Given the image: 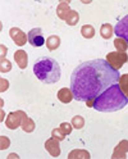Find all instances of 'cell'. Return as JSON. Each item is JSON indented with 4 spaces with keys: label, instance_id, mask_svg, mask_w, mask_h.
Here are the masks:
<instances>
[{
    "label": "cell",
    "instance_id": "cell-1",
    "mask_svg": "<svg viewBox=\"0 0 128 159\" xmlns=\"http://www.w3.org/2000/svg\"><path fill=\"white\" fill-rule=\"evenodd\" d=\"M119 77V71L114 69L105 59H92L81 63L73 69L71 90L76 100L86 102L118 84Z\"/></svg>",
    "mask_w": 128,
    "mask_h": 159
},
{
    "label": "cell",
    "instance_id": "cell-2",
    "mask_svg": "<svg viewBox=\"0 0 128 159\" xmlns=\"http://www.w3.org/2000/svg\"><path fill=\"white\" fill-rule=\"evenodd\" d=\"M128 104V99L118 84L110 86L103 94L94 99V109L99 112H117Z\"/></svg>",
    "mask_w": 128,
    "mask_h": 159
},
{
    "label": "cell",
    "instance_id": "cell-3",
    "mask_svg": "<svg viewBox=\"0 0 128 159\" xmlns=\"http://www.w3.org/2000/svg\"><path fill=\"white\" fill-rule=\"evenodd\" d=\"M35 76L44 84H56L60 80V66L53 58H41L33 66Z\"/></svg>",
    "mask_w": 128,
    "mask_h": 159
},
{
    "label": "cell",
    "instance_id": "cell-4",
    "mask_svg": "<svg viewBox=\"0 0 128 159\" xmlns=\"http://www.w3.org/2000/svg\"><path fill=\"white\" fill-rule=\"evenodd\" d=\"M105 61L109 63L114 69L119 71L122 66L128 62V55L127 53H119V52H110L106 54Z\"/></svg>",
    "mask_w": 128,
    "mask_h": 159
},
{
    "label": "cell",
    "instance_id": "cell-5",
    "mask_svg": "<svg viewBox=\"0 0 128 159\" xmlns=\"http://www.w3.org/2000/svg\"><path fill=\"white\" fill-rule=\"evenodd\" d=\"M27 118V114L23 112V111H15V112H12L9 113L7 119H5V125L9 130H15L19 126H22V122L23 119Z\"/></svg>",
    "mask_w": 128,
    "mask_h": 159
},
{
    "label": "cell",
    "instance_id": "cell-6",
    "mask_svg": "<svg viewBox=\"0 0 128 159\" xmlns=\"http://www.w3.org/2000/svg\"><path fill=\"white\" fill-rule=\"evenodd\" d=\"M27 36H28V43L33 48H40L46 43L45 39H44V35H42V30L38 28V27L32 28L31 31L27 34Z\"/></svg>",
    "mask_w": 128,
    "mask_h": 159
},
{
    "label": "cell",
    "instance_id": "cell-7",
    "mask_svg": "<svg viewBox=\"0 0 128 159\" xmlns=\"http://www.w3.org/2000/svg\"><path fill=\"white\" fill-rule=\"evenodd\" d=\"M9 36H11V39L14 41V44L18 46H23L28 41V36L18 27H12L9 30Z\"/></svg>",
    "mask_w": 128,
    "mask_h": 159
},
{
    "label": "cell",
    "instance_id": "cell-8",
    "mask_svg": "<svg viewBox=\"0 0 128 159\" xmlns=\"http://www.w3.org/2000/svg\"><path fill=\"white\" fill-rule=\"evenodd\" d=\"M114 34L117 35V37L124 39L128 43V14L118 21L117 26L114 27Z\"/></svg>",
    "mask_w": 128,
    "mask_h": 159
},
{
    "label": "cell",
    "instance_id": "cell-9",
    "mask_svg": "<svg viewBox=\"0 0 128 159\" xmlns=\"http://www.w3.org/2000/svg\"><path fill=\"white\" fill-rule=\"evenodd\" d=\"M45 149H46V152H49V154L54 158L60 155V145H59V141L54 137L45 141Z\"/></svg>",
    "mask_w": 128,
    "mask_h": 159
},
{
    "label": "cell",
    "instance_id": "cell-10",
    "mask_svg": "<svg viewBox=\"0 0 128 159\" xmlns=\"http://www.w3.org/2000/svg\"><path fill=\"white\" fill-rule=\"evenodd\" d=\"M14 59H15V63L18 64V67L21 69H26L28 66V55L24 50L19 49L14 53Z\"/></svg>",
    "mask_w": 128,
    "mask_h": 159
},
{
    "label": "cell",
    "instance_id": "cell-11",
    "mask_svg": "<svg viewBox=\"0 0 128 159\" xmlns=\"http://www.w3.org/2000/svg\"><path fill=\"white\" fill-rule=\"evenodd\" d=\"M58 99L60 100L63 104H69L73 99H74V95H73V91L71 89H67V87H63L60 90L58 91Z\"/></svg>",
    "mask_w": 128,
    "mask_h": 159
},
{
    "label": "cell",
    "instance_id": "cell-12",
    "mask_svg": "<svg viewBox=\"0 0 128 159\" xmlns=\"http://www.w3.org/2000/svg\"><path fill=\"white\" fill-rule=\"evenodd\" d=\"M71 11H72V9L69 7V2H60V3H59V5L56 7V16H58V18H60V19H63V21H65L68 13H69Z\"/></svg>",
    "mask_w": 128,
    "mask_h": 159
},
{
    "label": "cell",
    "instance_id": "cell-13",
    "mask_svg": "<svg viewBox=\"0 0 128 159\" xmlns=\"http://www.w3.org/2000/svg\"><path fill=\"white\" fill-rule=\"evenodd\" d=\"M90 153L83 149H74L68 154V159H90Z\"/></svg>",
    "mask_w": 128,
    "mask_h": 159
},
{
    "label": "cell",
    "instance_id": "cell-14",
    "mask_svg": "<svg viewBox=\"0 0 128 159\" xmlns=\"http://www.w3.org/2000/svg\"><path fill=\"white\" fill-rule=\"evenodd\" d=\"M46 48L49 49L50 52H54L55 49H58L59 46H60V37H59L58 35H51L50 37L46 39Z\"/></svg>",
    "mask_w": 128,
    "mask_h": 159
},
{
    "label": "cell",
    "instance_id": "cell-15",
    "mask_svg": "<svg viewBox=\"0 0 128 159\" xmlns=\"http://www.w3.org/2000/svg\"><path fill=\"white\" fill-rule=\"evenodd\" d=\"M114 34V27L110 25V23H104L100 28V35L103 39L105 40H109Z\"/></svg>",
    "mask_w": 128,
    "mask_h": 159
},
{
    "label": "cell",
    "instance_id": "cell-16",
    "mask_svg": "<svg viewBox=\"0 0 128 159\" xmlns=\"http://www.w3.org/2000/svg\"><path fill=\"white\" fill-rule=\"evenodd\" d=\"M114 46L117 49V52L119 53H126L127 49H128V43L124 39H121V37H117L114 40Z\"/></svg>",
    "mask_w": 128,
    "mask_h": 159
},
{
    "label": "cell",
    "instance_id": "cell-17",
    "mask_svg": "<svg viewBox=\"0 0 128 159\" xmlns=\"http://www.w3.org/2000/svg\"><path fill=\"white\" fill-rule=\"evenodd\" d=\"M65 22L69 26H76L78 22H80V14H78V12L71 11L69 13H68L67 18H65Z\"/></svg>",
    "mask_w": 128,
    "mask_h": 159
},
{
    "label": "cell",
    "instance_id": "cell-18",
    "mask_svg": "<svg viewBox=\"0 0 128 159\" xmlns=\"http://www.w3.org/2000/svg\"><path fill=\"white\" fill-rule=\"evenodd\" d=\"M22 130L24 131V132H27V134H29V132H32V131H35V127H36V125H35V122L32 121L31 118H24L23 119V122H22Z\"/></svg>",
    "mask_w": 128,
    "mask_h": 159
},
{
    "label": "cell",
    "instance_id": "cell-19",
    "mask_svg": "<svg viewBox=\"0 0 128 159\" xmlns=\"http://www.w3.org/2000/svg\"><path fill=\"white\" fill-rule=\"evenodd\" d=\"M81 35L85 39H92L95 36V28L91 25H83L81 28Z\"/></svg>",
    "mask_w": 128,
    "mask_h": 159
},
{
    "label": "cell",
    "instance_id": "cell-20",
    "mask_svg": "<svg viewBox=\"0 0 128 159\" xmlns=\"http://www.w3.org/2000/svg\"><path fill=\"white\" fill-rule=\"evenodd\" d=\"M118 85H119L121 90L123 91V94H124V95L127 96V99H128V73L122 75V76L119 77V82H118Z\"/></svg>",
    "mask_w": 128,
    "mask_h": 159
},
{
    "label": "cell",
    "instance_id": "cell-21",
    "mask_svg": "<svg viewBox=\"0 0 128 159\" xmlns=\"http://www.w3.org/2000/svg\"><path fill=\"white\" fill-rule=\"evenodd\" d=\"M72 126L77 130H81V128L85 126V118L82 116H74L72 118Z\"/></svg>",
    "mask_w": 128,
    "mask_h": 159
},
{
    "label": "cell",
    "instance_id": "cell-22",
    "mask_svg": "<svg viewBox=\"0 0 128 159\" xmlns=\"http://www.w3.org/2000/svg\"><path fill=\"white\" fill-rule=\"evenodd\" d=\"M12 69V63L8 61L5 58H2L0 59V72L2 73H7Z\"/></svg>",
    "mask_w": 128,
    "mask_h": 159
},
{
    "label": "cell",
    "instance_id": "cell-23",
    "mask_svg": "<svg viewBox=\"0 0 128 159\" xmlns=\"http://www.w3.org/2000/svg\"><path fill=\"white\" fill-rule=\"evenodd\" d=\"M51 137L56 139L58 141H63L64 139H65V134L60 130V127H59V128H54V130L51 131Z\"/></svg>",
    "mask_w": 128,
    "mask_h": 159
},
{
    "label": "cell",
    "instance_id": "cell-24",
    "mask_svg": "<svg viewBox=\"0 0 128 159\" xmlns=\"http://www.w3.org/2000/svg\"><path fill=\"white\" fill-rule=\"evenodd\" d=\"M72 128H73V126H72V123H68V122H63L62 125H60V130L65 134V135H69L71 132H72Z\"/></svg>",
    "mask_w": 128,
    "mask_h": 159
},
{
    "label": "cell",
    "instance_id": "cell-25",
    "mask_svg": "<svg viewBox=\"0 0 128 159\" xmlns=\"http://www.w3.org/2000/svg\"><path fill=\"white\" fill-rule=\"evenodd\" d=\"M115 149H118V150H121V152L127 154L128 153V140H122L119 144L115 146Z\"/></svg>",
    "mask_w": 128,
    "mask_h": 159
},
{
    "label": "cell",
    "instance_id": "cell-26",
    "mask_svg": "<svg viewBox=\"0 0 128 159\" xmlns=\"http://www.w3.org/2000/svg\"><path fill=\"white\" fill-rule=\"evenodd\" d=\"M127 157V154L126 153H123V152H121V150H118V149H115L114 148V152H113V155H112V158L113 159H124Z\"/></svg>",
    "mask_w": 128,
    "mask_h": 159
},
{
    "label": "cell",
    "instance_id": "cell-27",
    "mask_svg": "<svg viewBox=\"0 0 128 159\" xmlns=\"http://www.w3.org/2000/svg\"><path fill=\"white\" fill-rule=\"evenodd\" d=\"M0 140H2V145H0V149H2V150H4V149L9 148V145H11V141H9L8 137L2 136V137H0Z\"/></svg>",
    "mask_w": 128,
    "mask_h": 159
},
{
    "label": "cell",
    "instance_id": "cell-28",
    "mask_svg": "<svg viewBox=\"0 0 128 159\" xmlns=\"http://www.w3.org/2000/svg\"><path fill=\"white\" fill-rule=\"evenodd\" d=\"M8 87H9V82L7 81V80H4V78H0V91H2V93L7 91Z\"/></svg>",
    "mask_w": 128,
    "mask_h": 159
},
{
    "label": "cell",
    "instance_id": "cell-29",
    "mask_svg": "<svg viewBox=\"0 0 128 159\" xmlns=\"http://www.w3.org/2000/svg\"><path fill=\"white\" fill-rule=\"evenodd\" d=\"M0 49H2V58H5V55L8 53V48L5 45H0Z\"/></svg>",
    "mask_w": 128,
    "mask_h": 159
},
{
    "label": "cell",
    "instance_id": "cell-30",
    "mask_svg": "<svg viewBox=\"0 0 128 159\" xmlns=\"http://www.w3.org/2000/svg\"><path fill=\"white\" fill-rule=\"evenodd\" d=\"M94 99H95V98H91V99H88V100H86V105H87L88 108H92V107H94Z\"/></svg>",
    "mask_w": 128,
    "mask_h": 159
}]
</instances>
